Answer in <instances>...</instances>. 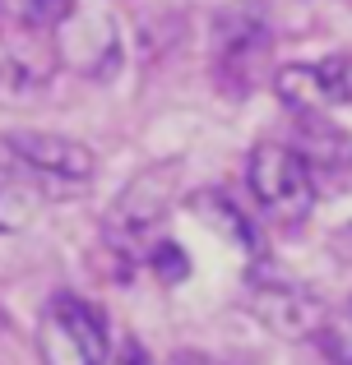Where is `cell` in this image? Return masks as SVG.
Masks as SVG:
<instances>
[{
	"instance_id": "2",
	"label": "cell",
	"mask_w": 352,
	"mask_h": 365,
	"mask_svg": "<svg viewBox=\"0 0 352 365\" xmlns=\"http://www.w3.org/2000/svg\"><path fill=\"white\" fill-rule=\"evenodd\" d=\"M246 185L264 208V217H273L278 227L306 222L316 208V176L292 143H255L246 162Z\"/></svg>"
},
{
	"instance_id": "12",
	"label": "cell",
	"mask_w": 352,
	"mask_h": 365,
	"mask_svg": "<svg viewBox=\"0 0 352 365\" xmlns=\"http://www.w3.org/2000/svg\"><path fill=\"white\" fill-rule=\"evenodd\" d=\"M329 255H334L338 264H348V268H352V222H343L334 236H329Z\"/></svg>"
},
{
	"instance_id": "13",
	"label": "cell",
	"mask_w": 352,
	"mask_h": 365,
	"mask_svg": "<svg viewBox=\"0 0 352 365\" xmlns=\"http://www.w3.org/2000/svg\"><path fill=\"white\" fill-rule=\"evenodd\" d=\"M172 365H223V361H213V356H204V351H181V356Z\"/></svg>"
},
{
	"instance_id": "7",
	"label": "cell",
	"mask_w": 352,
	"mask_h": 365,
	"mask_svg": "<svg viewBox=\"0 0 352 365\" xmlns=\"http://www.w3.org/2000/svg\"><path fill=\"white\" fill-rule=\"evenodd\" d=\"M301 158H306L311 176H334V180H352V139L329 120V111H301Z\"/></svg>"
},
{
	"instance_id": "11",
	"label": "cell",
	"mask_w": 352,
	"mask_h": 365,
	"mask_svg": "<svg viewBox=\"0 0 352 365\" xmlns=\"http://www.w3.org/2000/svg\"><path fill=\"white\" fill-rule=\"evenodd\" d=\"M107 365H154V356L144 351V342H139V338H121V351H116V356H107Z\"/></svg>"
},
{
	"instance_id": "10",
	"label": "cell",
	"mask_w": 352,
	"mask_h": 365,
	"mask_svg": "<svg viewBox=\"0 0 352 365\" xmlns=\"http://www.w3.org/2000/svg\"><path fill=\"white\" fill-rule=\"evenodd\" d=\"M149 268H154L163 282H181L186 277V255H181V245H172V241H158V245H149Z\"/></svg>"
},
{
	"instance_id": "8",
	"label": "cell",
	"mask_w": 352,
	"mask_h": 365,
	"mask_svg": "<svg viewBox=\"0 0 352 365\" xmlns=\"http://www.w3.org/2000/svg\"><path fill=\"white\" fill-rule=\"evenodd\" d=\"M46 79H51V65H28L24 56L0 61V107H9V102H28L33 93L46 88Z\"/></svg>"
},
{
	"instance_id": "15",
	"label": "cell",
	"mask_w": 352,
	"mask_h": 365,
	"mask_svg": "<svg viewBox=\"0 0 352 365\" xmlns=\"http://www.w3.org/2000/svg\"><path fill=\"white\" fill-rule=\"evenodd\" d=\"M348 310H352V305H348Z\"/></svg>"
},
{
	"instance_id": "4",
	"label": "cell",
	"mask_w": 352,
	"mask_h": 365,
	"mask_svg": "<svg viewBox=\"0 0 352 365\" xmlns=\"http://www.w3.org/2000/svg\"><path fill=\"white\" fill-rule=\"evenodd\" d=\"M37 351L42 365H107V324L98 305L74 292H56L37 319Z\"/></svg>"
},
{
	"instance_id": "3",
	"label": "cell",
	"mask_w": 352,
	"mask_h": 365,
	"mask_svg": "<svg viewBox=\"0 0 352 365\" xmlns=\"http://www.w3.org/2000/svg\"><path fill=\"white\" fill-rule=\"evenodd\" d=\"M0 153L9 158V167L28 171L33 180L61 185V195H79V190H89V180L98 176V153L84 139H70V134L9 130V134H0Z\"/></svg>"
},
{
	"instance_id": "9",
	"label": "cell",
	"mask_w": 352,
	"mask_h": 365,
	"mask_svg": "<svg viewBox=\"0 0 352 365\" xmlns=\"http://www.w3.org/2000/svg\"><path fill=\"white\" fill-rule=\"evenodd\" d=\"M14 14L33 33H51L74 14V0H14Z\"/></svg>"
},
{
	"instance_id": "14",
	"label": "cell",
	"mask_w": 352,
	"mask_h": 365,
	"mask_svg": "<svg viewBox=\"0 0 352 365\" xmlns=\"http://www.w3.org/2000/svg\"><path fill=\"white\" fill-rule=\"evenodd\" d=\"M0 333H5V314H0Z\"/></svg>"
},
{
	"instance_id": "1",
	"label": "cell",
	"mask_w": 352,
	"mask_h": 365,
	"mask_svg": "<svg viewBox=\"0 0 352 365\" xmlns=\"http://www.w3.org/2000/svg\"><path fill=\"white\" fill-rule=\"evenodd\" d=\"M269 56H273V33L260 5H232L213 24V79L223 93L246 98L269 79Z\"/></svg>"
},
{
	"instance_id": "5",
	"label": "cell",
	"mask_w": 352,
	"mask_h": 365,
	"mask_svg": "<svg viewBox=\"0 0 352 365\" xmlns=\"http://www.w3.org/2000/svg\"><path fill=\"white\" fill-rule=\"evenodd\" d=\"M251 305L264 324L283 333V338H306L320 329V305L311 292H301L292 277L283 273H260L251 282Z\"/></svg>"
},
{
	"instance_id": "6",
	"label": "cell",
	"mask_w": 352,
	"mask_h": 365,
	"mask_svg": "<svg viewBox=\"0 0 352 365\" xmlns=\"http://www.w3.org/2000/svg\"><path fill=\"white\" fill-rule=\"evenodd\" d=\"M273 98L288 111H329L338 107V56L311 65H283L273 74Z\"/></svg>"
}]
</instances>
